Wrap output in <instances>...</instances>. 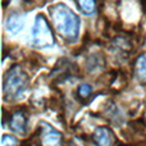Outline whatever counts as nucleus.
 <instances>
[{"instance_id": "obj_9", "label": "nucleus", "mask_w": 146, "mask_h": 146, "mask_svg": "<svg viewBox=\"0 0 146 146\" xmlns=\"http://www.w3.org/2000/svg\"><path fill=\"white\" fill-rule=\"evenodd\" d=\"M135 74L139 80L146 82V53L141 54L135 63Z\"/></svg>"}, {"instance_id": "obj_6", "label": "nucleus", "mask_w": 146, "mask_h": 146, "mask_svg": "<svg viewBox=\"0 0 146 146\" xmlns=\"http://www.w3.org/2000/svg\"><path fill=\"white\" fill-rule=\"evenodd\" d=\"M9 128L15 133L25 135L27 131V117L22 110H17L12 114L9 119Z\"/></svg>"}, {"instance_id": "obj_7", "label": "nucleus", "mask_w": 146, "mask_h": 146, "mask_svg": "<svg viewBox=\"0 0 146 146\" xmlns=\"http://www.w3.org/2000/svg\"><path fill=\"white\" fill-rule=\"evenodd\" d=\"M23 17L19 13L14 12L12 14L8 15L7 21H5V30L7 32L12 33V35H17L21 30L23 28Z\"/></svg>"}, {"instance_id": "obj_2", "label": "nucleus", "mask_w": 146, "mask_h": 146, "mask_svg": "<svg viewBox=\"0 0 146 146\" xmlns=\"http://www.w3.org/2000/svg\"><path fill=\"white\" fill-rule=\"evenodd\" d=\"M28 85V76L23 71V68L18 64L8 69L4 76L3 82V92L7 100H15L18 99Z\"/></svg>"}, {"instance_id": "obj_1", "label": "nucleus", "mask_w": 146, "mask_h": 146, "mask_svg": "<svg viewBox=\"0 0 146 146\" xmlns=\"http://www.w3.org/2000/svg\"><path fill=\"white\" fill-rule=\"evenodd\" d=\"M54 27L56 32L69 42L78 38L81 28V19L77 14L64 3H58L49 8Z\"/></svg>"}, {"instance_id": "obj_5", "label": "nucleus", "mask_w": 146, "mask_h": 146, "mask_svg": "<svg viewBox=\"0 0 146 146\" xmlns=\"http://www.w3.org/2000/svg\"><path fill=\"white\" fill-rule=\"evenodd\" d=\"M92 140L96 146H113L115 142V136L108 127H98L94 131Z\"/></svg>"}, {"instance_id": "obj_3", "label": "nucleus", "mask_w": 146, "mask_h": 146, "mask_svg": "<svg viewBox=\"0 0 146 146\" xmlns=\"http://www.w3.org/2000/svg\"><path fill=\"white\" fill-rule=\"evenodd\" d=\"M55 44L53 30L44 14H37L31 30V45L38 49L51 48Z\"/></svg>"}, {"instance_id": "obj_8", "label": "nucleus", "mask_w": 146, "mask_h": 146, "mask_svg": "<svg viewBox=\"0 0 146 146\" xmlns=\"http://www.w3.org/2000/svg\"><path fill=\"white\" fill-rule=\"evenodd\" d=\"M74 1L78 5L80 10L82 12V14H85V15L95 14L96 9H98L96 0H74Z\"/></svg>"}, {"instance_id": "obj_11", "label": "nucleus", "mask_w": 146, "mask_h": 146, "mask_svg": "<svg viewBox=\"0 0 146 146\" xmlns=\"http://www.w3.org/2000/svg\"><path fill=\"white\" fill-rule=\"evenodd\" d=\"M1 146H18V140L10 135H4L1 139Z\"/></svg>"}, {"instance_id": "obj_4", "label": "nucleus", "mask_w": 146, "mask_h": 146, "mask_svg": "<svg viewBox=\"0 0 146 146\" xmlns=\"http://www.w3.org/2000/svg\"><path fill=\"white\" fill-rule=\"evenodd\" d=\"M40 131L41 146H62V133L53 128L50 124L42 122L40 124Z\"/></svg>"}, {"instance_id": "obj_10", "label": "nucleus", "mask_w": 146, "mask_h": 146, "mask_svg": "<svg viewBox=\"0 0 146 146\" xmlns=\"http://www.w3.org/2000/svg\"><path fill=\"white\" fill-rule=\"evenodd\" d=\"M77 92H78V96H80L81 99H86L91 95V92H92V87H91L90 85H87V83H82V85H80Z\"/></svg>"}]
</instances>
